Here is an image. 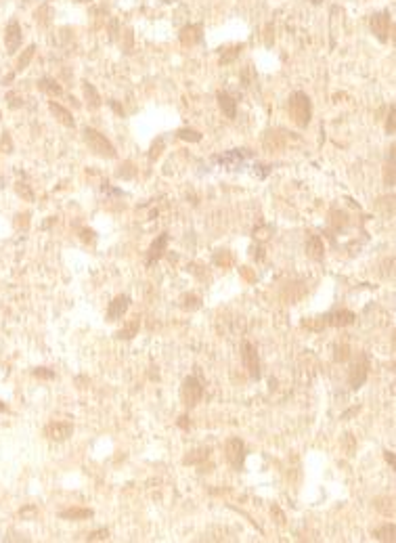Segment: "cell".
Returning a JSON list of instances; mask_svg holds the SVG:
<instances>
[{"label": "cell", "mask_w": 396, "mask_h": 543, "mask_svg": "<svg viewBox=\"0 0 396 543\" xmlns=\"http://www.w3.org/2000/svg\"><path fill=\"white\" fill-rule=\"evenodd\" d=\"M306 254L313 260H323L325 245H323V239L319 237V235H310V237L306 239Z\"/></svg>", "instance_id": "12"}, {"label": "cell", "mask_w": 396, "mask_h": 543, "mask_svg": "<svg viewBox=\"0 0 396 543\" xmlns=\"http://www.w3.org/2000/svg\"><path fill=\"white\" fill-rule=\"evenodd\" d=\"M195 455H187L185 457V464H195V462H200V459L208 457L210 455V449H200V451H193Z\"/></svg>", "instance_id": "26"}, {"label": "cell", "mask_w": 396, "mask_h": 543, "mask_svg": "<svg viewBox=\"0 0 396 543\" xmlns=\"http://www.w3.org/2000/svg\"><path fill=\"white\" fill-rule=\"evenodd\" d=\"M327 321H325V325H339V327H344V325H350V323H355V313H350V311H337V313H331L325 317Z\"/></svg>", "instance_id": "14"}, {"label": "cell", "mask_w": 396, "mask_h": 543, "mask_svg": "<svg viewBox=\"0 0 396 543\" xmlns=\"http://www.w3.org/2000/svg\"><path fill=\"white\" fill-rule=\"evenodd\" d=\"M226 459L233 468H241L243 466V459H245V445L241 438H231L226 440Z\"/></svg>", "instance_id": "6"}, {"label": "cell", "mask_w": 396, "mask_h": 543, "mask_svg": "<svg viewBox=\"0 0 396 543\" xmlns=\"http://www.w3.org/2000/svg\"><path fill=\"white\" fill-rule=\"evenodd\" d=\"M310 3H313V5H319V3H321V0H310Z\"/></svg>", "instance_id": "38"}, {"label": "cell", "mask_w": 396, "mask_h": 543, "mask_svg": "<svg viewBox=\"0 0 396 543\" xmlns=\"http://www.w3.org/2000/svg\"><path fill=\"white\" fill-rule=\"evenodd\" d=\"M384 183L388 187L394 185V164H392V158H390V162L386 164V168H384Z\"/></svg>", "instance_id": "25"}, {"label": "cell", "mask_w": 396, "mask_h": 543, "mask_svg": "<svg viewBox=\"0 0 396 543\" xmlns=\"http://www.w3.org/2000/svg\"><path fill=\"white\" fill-rule=\"evenodd\" d=\"M386 132L394 134V105H390V114H388V120H386Z\"/></svg>", "instance_id": "32"}, {"label": "cell", "mask_w": 396, "mask_h": 543, "mask_svg": "<svg viewBox=\"0 0 396 543\" xmlns=\"http://www.w3.org/2000/svg\"><path fill=\"white\" fill-rule=\"evenodd\" d=\"M216 96H218V105L222 109V114L229 118V120H235V116H237V101L233 99L231 94H226V92H218Z\"/></svg>", "instance_id": "13"}, {"label": "cell", "mask_w": 396, "mask_h": 543, "mask_svg": "<svg viewBox=\"0 0 396 543\" xmlns=\"http://www.w3.org/2000/svg\"><path fill=\"white\" fill-rule=\"evenodd\" d=\"M136 331H138V317H134L132 321L126 325L124 329H120V331L116 333V338H120V340H130V338L136 336Z\"/></svg>", "instance_id": "20"}, {"label": "cell", "mask_w": 396, "mask_h": 543, "mask_svg": "<svg viewBox=\"0 0 396 543\" xmlns=\"http://www.w3.org/2000/svg\"><path fill=\"white\" fill-rule=\"evenodd\" d=\"M241 359H243V365L250 373V378H260V361H258V353H256V346L250 344V342H243L241 346Z\"/></svg>", "instance_id": "5"}, {"label": "cell", "mask_w": 396, "mask_h": 543, "mask_svg": "<svg viewBox=\"0 0 396 543\" xmlns=\"http://www.w3.org/2000/svg\"><path fill=\"white\" fill-rule=\"evenodd\" d=\"M21 40H23V34H21V25L17 21H11L5 30V44H7V51L13 55L17 53V48L21 46Z\"/></svg>", "instance_id": "10"}, {"label": "cell", "mask_w": 396, "mask_h": 543, "mask_svg": "<svg viewBox=\"0 0 396 543\" xmlns=\"http://www.w3.org/2000/svg\"><path fill=\"white\" fill-rule=\"evenodd\" d=\"M178 136L185 138V141H191V143H200L202 141V134L197 130H191V128H180L178 130Z\"/></svg>", "instance_id": "24"}, {"label": "cell", "mask_w": 396, "mask_h": 543, "mask_svg": "<svg viewBox=\"0 0 396 543\" xmlns=\"http://www.w3.org/2000/svg\"><path fill=\"white\" fill-rule=\"evenodd\" d=\"M289 114L293 118V122L298 124L300 128L308 126L310 116H313V103H310L308 94L304 92H293L289 96Z\"/></svg>", "instance_id": "1"}, {"label": "cell", "mask_w": 396, "mask_h": 543, "mask_svg": "<svg viewBox=\"0 0 396 543\" xmlns=\"http://www.w3.org/2000/svg\"><path fill=\"white\" fill-rule=\"evenodd\" d=\"M367 375H369V359H367L365 353H361L357 357V363H352L350 371H348V382H350V388H361L367 380Z\"/></svg>", "instance_id": "4"}, {"label": "cell", "mask_w": 396, "mask_h": 543, "mask_svg": "<svg viewBox=\"0 0 396 543\" xmlns=\"http://www.w3.org/2000/svg\"><path fill=\"white\" fill-rule=\"evenodd\" d=\"M373 506L384 514V516H392L394 514V499L392 497H379V499H375Z\"/></svg>", "instance_id": "21"}, {"label": "cell", "mask_w": 396, "mask_h": 543, "mask_svg": "<svg viewBox=\"0 0 396 543\" xmlns=\"http://www.w3.org/2000/svg\"><path fill=\"white\" fill-rule=\"evenodd\" d=\"M180 397H182V403L191 409L195 407L197 403L202 401L204 397V386L202 382L195 378V375H189V378H185V382H182V388H180Z\"/></svg>", "instance_id": "3"}, {"label": "cell", "mask_w": 396, "mask_h": 543, "mask_svg": "<svg viewBox=\"0 0 396 543\" xmlns=\"http://www.w3.org/2000/svg\"><path fill=\"white\" fill-rule=\"evenodd\" d=\"M34 375H36V378H42V380H53L55 378V371H51L46 367H38V369H34Z\"/></svg>", "instance_id": "29"}, {"label": "cell", "mask_w": 396, "mask_h": 543, "mask_svg": "<svg viewBox=\"0 0 396 543\" xmlns=\"http://www.w3.org/2000/svg\"><path fill=\"white\" fill-rule=\"evenodd\" d=\"M166 245H168V233H162L160 237L151 243V248H149V254H147V267H151V264H153L155 260H160V258H162V254H164Z\"/></svg>", "instance_id": "11"}, {"label": "cell", "mask_w": 396, "mask_h": 543, "mask_svg": "<svg viewBox=\"0 0 396 543\" xmlns=\"http://www.w3.org/2000/svg\"><path fill=\"white\" fill-rule=\"evenodd\" d=\"M84 141H86L88 149H90L92 153H96L98 158L113 160V158L118 156V153H116V147H113L101 132H96L94 128H84Z\"/></svg>", "instance_id": "2"}, {"label": "cell", "mask_w": 396, "mask_h": 543, "mask_svg": "<svg viewBox=\"0 0 396 543\" xmlns=\"http://www.w3.org/2000/svg\"><path fill=\"white\" fill-rule=\"evenodd\" d=\"M74 432V426L69 422H51L44 426V436L48 440H55V442H61L65 438H69Z\"/></svg>", "instance_id": "7"}, {"label": "cell", "mask_w": 396, "mask_h": 543, "mask_svg": "<svg viewBox=\"0 0 396 543\" xmlns=\"http://www.w3.org/2000/svg\"><path fill=\"white\" fill-rule=\"evenodd\" d=\"M346 438H344V442H346V449H348V455H352V451H355V447H352V438H350V434H344Z\"/></svg>", "instance_id": "34"}, {"label": "cell", "mask_w": 396, "mask_h": 543, "mask_svg": "<svg viewBox=\"0 0 396 543\" xmlns=\"http://www.w3.org/2000/svg\"><path fill=\"white\" fill-rule=\"evenodd\" d=\"M348 351H350V348L344 346V344H342V346H335V361H346V359L350 357Z\"/></svg>", "instance_id": "30"}, {"label": "cell", "mask_w": 396, "mask_h": 543, "mask_svg": "<svg viewBox=\"0 0 396 543\" xmlns=\"http://www.w3.org/2000/svg\"><path fill=\"white\" fill-rule=\"evenodd\" d=\"M202 25H189L185 27V30L180 32V40H182V44H193V42H200L202 40Z\"/></svg>", "instance_id": "17"}, {"label": "cell", "mask_w": 396, "mask_h": 543, "mask_svg": "<svg viewBox=\"0 0 396 543\" xmlns=\"http://www.w3.org/2000/svg\"><path fill=\"white\" fill-rule=\"evenodd\" d=\"M109 105H111L113 109H116V111H118V114H120V116H124V109H122V107H120V105H118L116 101H109Z\"/></svg>", "instance_id": "35"}, {"label": "cell", "mask_w": 396, "mask_h": 543, "mask_svg": "<svg viewBox=\"0 0 396 543\" xmlns=\"http://www.w3.org/2000/svg\"><path fill=\"white\" fill-rule=\"evenodd\" d=\"M371 30L377 36L379 42H386L388 34H390V13L381 11V13H375V15H371Z\"/></svg>", "instance_id": "8"}, {"label": "cell", "mask_w": 396, "mask_h": 543, "mask_svg": "<svg viewBox=\"0 0 396 543\" xmlns=\"http://www.w3.org/2000/svg\"><path fill=\"white\" fill-rule=\"evenodd\" d=\"M128 306H130V298L126 296V294H120L116 296L111 302H109V309H107V321H120V319L126 315V311H128Z\"/></svg>", "instance_id": "9"}, {"label": "cell", "mask_w": 396, "mask_h": 543, "mask_svg": "<svg viewBox=\"0 0 396 543\" xmlns=\"http://www.w3.org/2000/svg\"><path fill=\"white\" fill-rule=\"evenodd\" d=\"M92 510H86V508H72V510H63L59 516L63 520H86V518H92Z\"/></svg>", "instance_id": "15"}, {"label": "cell", "mask_w": 396, "mask_h": 543, "mask_svg": "<svg viewBox=\"0 0 396 543\" xmlns=\"http://www.w3.org/2000/svg\"><path fill=\"white\" fill-rule=\"evenodd\" d=\"M84 94H86L90 109H98V107H101V96L96 94V90H94V86L90 84V82H84Z\"/></svg>", "instance_id": "19"}, {"label": "cell", "mask_w": 396, "mask_h": 543, "mask_svg": "<svg viewBox=\"0 0 396 543\" xmlns=\"http://www.w3.org/2000/svg\"><path fill=\"white\" fill-rule=\"evenodd\" d=\"M371 535H373V539H377V541H394V524H392V522H386L384 526L375 528Z\"/></svg>", "instance_id": "18"}, {"label": "cell", "mask_w": 396, "mask_h": 543, "mask_svg": "<svg viewBox=\"0 0 396 543\" xmlns=\"http://www.w3.org/2000/svg\"><path fill=\"white\" fill-rule=\"evenodd\" d=\"M86 539H88V541H103V539H109V531H107V528H98V531H92Z\"/></svg>", "instance_id": "28"}, {"label": "cell", "mask_w": 396, "mask_h": 543, "mask_svg": "<svg viewBox=\"0 0 396 543\" xmlns=\"http://www.w3.org/2000/svg\"><path fill=\"white\" fill-rule=\"evenodd\" d=\"M386 462H388V464H390V466L394 468V455H392L390 451H386Z\"/></svg>", "instance_id": "36"}, {"label": "cell", "mask_w": 396, "mask_h": 543, "mask_svg": "<svg viewBox=\"0 0 396 543\" xmlns=\"http://www.w3.org/2000/svg\"><path fill=\"white\" fill-rule=\"evenodd\" d=\"M7 409H9V407L5 405V403H0V411H7Z\"/></svg>", "instance_id": "37"}, {"label": "cell", "mask_w": 396, "mask_h": 543, "mask_svg": "<svg viewBox=\"0 0 396 543\" xmlns=\"http://www.w3.org/2000/svg\"><path fill=\"white\" fill-rule=\"evenodd\" d=\"M34 514H36V508L34 506H27V508L21 510V516H34Z\"/></svg>", "instance_id": "33"}, {"label": "cell", "mask_w": 396, "mask_h": 543, "mask_svg": "<svg viewBox=\"0 0 396 543\" xmlns=\"http://www.w3.org/2000/svg\"><path fill=\"white\" fill-rule=\"evenodd\" d=\"M17 193H19V195H23L27 202H32V200H34V193L27 189V185H23V183H17Z\"/></svg>", "instance_id": "31"}, {"label": "cell", "mask_w": 396, "mask_h": 543, "mask_svg": "<svg viewBox=\"0 0 396 543\" xmlns=\"http://www.w3.org/2000/svg\"><path fill=\"white\" fill-rule=\"evenodd\" d=\"M48 109L53 111V114H55V118L59 120V122L63 124V126H69V128H74V126H76V122H74L72 114H69L67 109H63L61 105H57V103H51V105H48Z\"/></svg>", "instance_id": "16"}, {"label": "cell", "mask_w": 396, "mask_h": 543, "mask_svg": "<svg viewBox=\"0 0 396 543\" xmlns=\"http://www.w3.org/2000/svg\"><path fill=\"white\" fill-rule=\"evenodd\" d=\"M34 51H36L34 44H32V46H27V48L23 51V55H21L19 61H17V69H25L27 65H30V61H32V57H34Z\"/></svg>", "instance_id": "23"}, {"label": "cell", "mask_w": 396, "mask_h": 543, "mask_svg": "<svg viewBox=\"0 0 396 543\" xmlns=\"http://www.w3.org/2000/svg\"><path fill=\"white\" fill-rule=\"evenodd\" d=\"M38 86H40V90H44V92H51V94H61V86L57 84L55 80H51V78H42V80L38 82Z\"/></svg>", "instance_id": "22"}, {"label": "cell", "mask_w": 396, "mask_h": 543, "mask_svg": "<svg viewBox=\"0 0 396 543\" xmlns=\"http://www.w3.org/2000/svg\"><path fill=\"white\" fill-rule=\"evenodd\" d=\"M229 51H231V53H226L224 57L220 59V63H231V61H233V59L237 57V55L243 51V44H237V46H233V48H229Z\"/></svg>", "instance_id": "27"}]
</instances>
